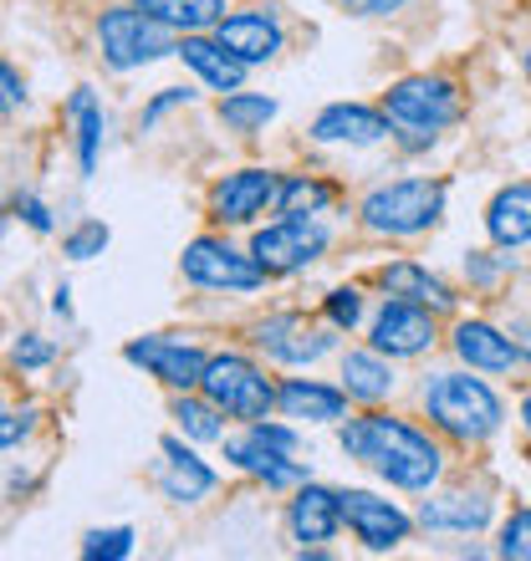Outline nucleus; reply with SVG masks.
Returning a JSON list of instances; mask_svg holds the SVG:
<instances>
[{"instance_id":"nucleus-7","label":"nucleus","mask_w":531,"mask_h":561,"mask_svg":"<svg viewBox=\"0 0 531 561\" xmlns=\"http://www.w3.org/2000/svg\"><path fill=\"white\" fill-rule=\"evenodd\" d=\"M179 266H184V276H190L194 286H210V291H256L266 280V266L256 255H240L236 245H225V240H215V236L190 240Z\"/></svg>"},{"instance_id":"nucleus-21","label":"nucleus","mask_w":531,"mask_h":561,"mask_svg":"<svg viewBox=\"0 0 531 561\" xmlns=\"http://www.w3.org/2000/svg\"><path fill=\"white\" fill-rule=\"evenodd\" d=\"M179 57L190 61L194 72L205 77V82H210L215 92H240V82H246V61H240L236 51H225L221 42L200 36V31L179 36Z\"/></svg>"},{"instance_id":"nucleus-10","label":"nucleus","mask_w":531,"mask_h":561,"mask_svg":"<svg viewBox=\"0 0 531 561\" xmlns=\"http://www.w3.org/2000/svg\"><path fill=\"white\" fill-rule=\"evenodd\" d=\"M276 194H281V174H271V169H236V174H225L210 190V215L225 225H251L261 209L276 205Z\"/></svg>"},{"instance_id":"nucleus-5","label":"nucleus","mask_w":531,"mask_h":561,"mask_svg":"<svg viewBox=\"0 0 531 561\" xmlns=\"http://www.w3.org/2000/svg\"><path fill=\"white\" fill-rule=\"evenodd\" d=\"M98 46H103L113 72H133L144 61H159L169 51H179L174 31L163 26V21H154L148 11H138V5H118V11L98 15Z\"/></svg>"},{"instance_id":"nucleus-43","label":"nucleus","mask_w":531,"mask_h":561,"mask_svg":"<svg viewBox=\"0 0 531 561\" xmlns=\"http://www.w3.org/2000/svg\"><path fill=\"white\" fill-rule=\"evenodd\" d=\"M521 424L531 428V393H527V403H521Z\"/></svg>"},{"instance_id":"nucleus-12","label":"nucleus","mask_w":531,"mask_h":561,"mask_svg":"<svg viewBox=\"0 0 531 561\" xmlns=\"http://www.w3.org/2000/svg\"><path fill=\"white\" fill-rule=\"evenodd\" d=\"M342 520H348V531H353L369 551L398 547L414 526L394 501H379V495H369V490H342Z\"/></svg>"},{"instance_id":"nucleus-9","label":"nucleus","mask_w":531,"mask_h":561,"mask_svg":"<svg viewBox=\"0 0 531 561\" xmlns=\"http://www.w3.org/2000/svg\"><path fill=\"white\" fill-rule=\"evenodd\" d=\"M434 307H425V301H404V296H394V301H384V311L373 317V347L388 357H419L434 347Z\"/></svg>"},{"instance_id":"nucleus-4","label":"nucleus","mask_w":531,"mask_h":561,"mask_svg":"<svg viewBox=\"0 0 531 561\" xmlns=\"http://www.w3.org/2000/svg\"><path fill=\"white\" fill-rule=\"evenodd\" d=\"M444 215V184L440 179H398V184H379L363 199V225L373 236H425L429 225Z\"/></svg>"},{"instance_id":"nucleus-44","label":"nucleus","mask_w":531,"mask_h":561,"mask_svg":"<svg viewBox=\"0 0 531 561\" xmlns=\"http://www.w3.org/2000/svg\"><path fill=\"white\" fill-rule=\"evenodd\" d=\"M527 77H531V46H527Z\"/></svg>"},{"instance_id":"nucleus-22","label":"nucleus","mask_w":531,"mask_h":561,"mask_svg":"<svg viewBox=\"0 0 531 561\" xmlns=\"http://www.w3.org/2000/svg\"><path fill=\"white\" fill-rule=\"evenodd\" d=\"M429 531H481L490 520V495L486 490H450V495H434L419 511Z\"/></svg>"},{"instance_id":"nucleus-37","label":"nucleus","mask_w":531,"mask_h":561,"mask_svg":"<svg viewBox=\"0 0 531 561\" xmlns=\"http://www.w3.org/2000/svg\"><path fill=\"white\" fill-rule=\"evenodd\" d=\"M15 215H21V220L31 225V230H52V209L42 205V199H36V194H15Z\"/></svg>"},{"instance_id":"nucleus-34","label":"nucleus","mask_w":531,"mask_h":561,"mask_svg":"<svg viewBox=\"0 0 531 561\" xmlns=\"http://www.w3.org/2000/svg\"><path fill=\"white\" fill-rule=\"evenodd\" d=\"M103 245H108V225H98V220L77 225L72 236L61 240V251L72 255V261H92V255H103Z\"/></svg>"},{"instance_id":"nucleus-31","label":"nucleus","mask_w":531,"mask_h":561,"mask_svg":"<svg viewBox=\"0 0 531 561\" xmlns=\"http://www.w3.org/2000/svg\"><path fill=\"white\" fill-rule=\"evenodd\" d=\"M133 551V531L128 526H113V531H92L82 541V557L88 561H123Z\"/></svg>"},{"instance_id":"nucleus-29","label":"nucleus","mask_w":531,"mask_h":561,"mask_svg":"<svg viewBox=\"0 0 531 561\" xmlns=\"http://www.w3.org/2000/svg\"><path fill=\"white\" fill-rule=\"evenodd\" d=\"M271 118H276V103H271V98H261V92H225V103H221L225 128H236V134H261Z\"/></svg>"},{"instance_id":"nucleus-19","label":"nucleus","mask_w":531,"mask_h":561,"mask_svg":"<svg viewBox=\"0 0 531 561\" xmlns=\"http://www.w3.org/2000/svg\"><path fill=\"white\" fill-rule=\"evenodd\" d=\"M348 388H323V383H312V378H286V383L276 388V409L286 419H307V424H332V419L348 414Z\"/></svg>"},{"instance_id":"nucleus-40","label":"nucleus","mask_w":531,"mask_h":561,"mask_svg":"<svg viewBox=\"0 0 531 561\" xmlns=\"http://www.w3.org/2000/svg\"><path fill=\"white\" fill-rule=\"evenodd\" d=\"M0 82H5V107H21V103H26V92H21V77H15L11 61L0 67Z\"/></svg>"},{"instance_id":"nucleus-13","label":"nucleus","mask_w":531,"mask_h":561,"mask_svg":"<svg viewBox=\"0 0 531 561\" xmlns=\"http://www.w3.org/2000/svg\"><path fill=\"white\" fill-rule=\"evenodd\" d=\"M215 42L225 51H236L246 67H261V61H271L286 46V31H281V21L271 11H236L215 26Z\"/></svg>"},{"instance_id":"nucleus-39","label":"nucleus","mask_w":531,"mask_h":561,"mask_svg":"<svg viewBox=\"0 0 531 561\" xmlns=\"http://www.w3.org/2000/svg\"><path fill=\"white\" fill-rule=\"evenodd\" d=\"M338 5L353 15H388V11H398L404 0H338Z\"/></svg>"},{"instance_id":"nucleus-11","label":"nucleus","mask_w":531,"mask_h":561,"mask_svg":"<svg viewBox=\"0 0 531 561\" xmlns=\"http://www.w3.org/2000/svg\"><path fill=\"white\" fill-rule=\"evenodd\" d=\"M128 363L148 368L159 383L179 388V393H190V388L205 383V368L210 357L194 347V342H174V337H144V342H128Z\"/></svg>"},{"instance_id":"nucleus-23","label":"nucleus","mask_w":531,"mask_h":561,"mask_svg":"<svg viewBox=\"0 0 531 561\" xmlns=\"http://www.w3.org/2000/svg\"><path fill=\"white\" fill-rule=\"evenodd\" d=\"M486 230H490V240H496L501 251L527 245L531 240V184H511V190H501L496 199H490Z\"/></svg>"},{"instance_id":"nucleus-33","label":"nucleus","mask_w":531,"mask_h":561,"mask_svg":"<svg viewBox=\"0 0 531 561\" xmlns=\"http://www.w3.org/2000/svg\"><path fill=\"white\" fill-rule=\"evenodd\" d=\"M501 557L531 561V511H511V520L501 526Z\"/></svg>"},{"instance_id":"nucleus-27","label":"nucleus","mask_w":531,"mask_h":561,"mask_svg":"<svg viewBox=\"0 0 531 561\" xmlns=\"http://www.w3.org/2000/svg\"><path fill=\"white\" fill-rule=\"evenodd\" d=\"M72 128H77V163H82V174H92L98 169V148H103V107H98L92 88L72 92Z\"/></svg>"},{"instance_id":"nucleus-32","label":"nucleus","mask_w":531,"mask_h":561,"mask_svg":"<svg viewBox=\"0 0 531 561\" xmlns=\"http://www.w3.org/2000/svg\"><path fill=\"white\" fill-rule=\"evenodd\" d=\"M327 322L338 327V332H353L358 317H363V296L353 291V286H338V291H327Z\"/></svg>"},{"instance_id":"nucleus-38","label":"nucleus","mask_w":531,"mask_h":561,"mask_svg":"<svg viewBox=\"0 0 531 561\" xmlns=\"http://www.w3.org/2000/svg\"><path fill=\"white\" fill-rule=\"evenodd\" d=\"M31 409H11V414H5V424H0V444H5V449H15V439H26L31 434Z\"/></svg>"},{"instance_id":"nucleus-25","label":"nucleus","mask_w":531,"mask_h":561,"mask_svg":"<svg viewBox=\"0 0 531 561\" xmlns=\"http://www.w3.org/2000/svg\"><path fill=\"white\" fill-rule=\"evenodd\" d=\"M342 388L363 403H379L394 393V368H388V353H342Z\"/></svg>"},{"instance_id":"nucleus-15","label":"nucleus","mask_w":531,"mask_h":561,"mask_svg":"<svg viewBox=\"0 0 531 561\" xmlns=\"http://www.w3.org/2000/svg\"><path fill=\"white\" fill-rule=\"evenodd\" d=\"M225 459H230L236 470H246V474H256V480H266L271 490L296 485V480H307V470H302V465L292 459V449H281V444L261 439L256 428H246L240 439L225 444Z\"/></svg>"},{"instance_id":"nucleus-14","label":"nucleus","mask_w":531,"mask_h":561,"mask_svg":"<svg viewBox=\"0 0 531 561\" xmlns=\"http://www.w3.org/2000/svg\"><path fill=\"white\" fill-rule=\"evenodd\" d=\"M394 134L388 113H373L363 103H332L312 118V138L317 144H353V148H369V144H384Z\"/></svg>"},{"instance_id":"nucleus-26","label":"nucleus","mask_w":531,"mask_h":561,"mask_svg":"<svg viewBox=\"0 0 531 561\" xmlns=\"http://www.w3.org/2000/svg\"><path fill=\"white\" fill-rule=\"evenodd\" d=\"M138 11H148L154 21H163L169 31H205L225 21V0H133Z\"/></svg>"},{"instance_id":"nucleus-8","label":"nucleus","mask_w":531,"mask_h":561,"mask_svg":"<svg viewBox=\"0 0 531 561\" xmlns=\"http://www.w3.org/2000/svg\"><path fill=\"white\" fill-rule=\"evenodd\" d=\"M323 251H327V230L317 220H296V215H281L276 225L256 230V240H251V255L266 266V276L307 271Z\"/></svg>"},{"instance_id":"nucleus-35","label":"nucleus","mask_w":531,"mask_h":561,"mask_svg":"<svg viewBox=\"0 0 531 561\" xmlns=\"http://www.w3.org/2000/svg\"><path fill=\"white\" fill-rule=\"evenodd\" d=\"M15 368H46L52 363V342L46 337H36V332H26V337L15 342Z\"/></svg>"},{"instance_id":"nucleus-2","label":"nucleus","mask_w":531,"mask_h":561,"mask_svg":"<svg viewBox=\"0 0 531 561\" xmlns=\"http://www.w3.org/2000/svg\"><path fill=\"white\" fill-rule=\"evenodd\" d=\"M384 113L404 148H429L460 118V92L450 77H404L384 92Z\"/></svg>"},{"instance_id":"nucleus-6","label":"nucleus","mask_w":531,"mask_h":561,"mask_svg":"<svg viewBox=\"0 0 531 561\" xmlns=\"http://www.w3.org/2000/svg\"><path fill=\"white\" fill-rule=\"evenodd\" d=\"M200 388H205L210 399L221 403L230 419H246V424L266 419V414H271V403H276V388L266 383V373L256 368L251 357H240V353L210 357L205 383H200Z\"/></svg>"},{"instance_id":"nucleus-1","label":"nucleus","mask_w":531,"mask_h":561,"mask_svg":"<svg viewBox=\"0 0 531 561\" xmlns=\"http://www.w3.org/2000/svg\"><path fill=\"white\" fill-rule=\"evenodd\" d=\"M342 449L353 459H363L373 474H384L388 485H398V490H429L444 470L440 444L429 439L425 428L404 424V419H388V414L348 419L342 424Z\"/></svg>"},{"instance_id":"nucleus-20","label":"nucleus","mask_w":531,"mask_h":561,"mask_svg":"<svg viewBox=\"0 0 531 561\" xmlns=\"http://www.w3.org/2000/svg\"><path fill=\"white\" fill-rule=\"evenodd\" d=\"M159 449H163L159 485H163V495H169V501L190 505V501H200V495H210V490H215V470H210V465H200V459H194L179 439H163Z\"/></svg>"},{"instance_id":"nucleus-28","label":"nucleus","mask_w":531,"mask_h":561,"mask_svg":"<svg viewBox=\"0 0 531 561\" xmlns=\"http://www.w3.org/2000/svg\"><path fill=\"white\" fill-rule=\"evenodd\" d=\"M174 419H179V428L190 434V439H200V444H215V439H225V409L215 399H194V393H179L174 399Z\"/></svg>"},{"instance_id":"nucleus-42","label":"nucleus","mask_w":531,"mask_h":561,"mask_svg":"<svg viewBox=\"0 0 531 561\" xmlns=\"http://www.w3.org/2000/svg\"><path fill=\"white\" fill-rule=\"evenodd\" d=\"M506 332H511V342H517V353L531 363V327H527V322H511Z\"/></svg>"},{"instance_id":"nucleus-36","label":"nucleus","mask_w":531,"mask_h":561,"mask_svg":"<svg viewBox=\"0 0 531 561\" xmlns=\"http://www.w3.org/2000/svg\"><path fill=\"white\" fill-rule=\"evenodd\" d=\"M190 98H194V92H184V88H163V92H159V98H154V103H148V107H144V118H138V128H144V134H148V128H154V123H159V118H163V113H169V107H179V103H190Z\"/></svg>"},{"instance_id":"nucleus-24","label":"nucleus","mask_w":531,"mask_h":561,"mask_svg":"<svg viewBox=\"0 0 531 561\" xmlns=\"http://www.w3.org/2000/svg\"><path fill=\"white\" fill-rule=\"evenodd\" d=\"M379 280H384L388 296H404V301H425V307H434V311L455 307V291H450L440 276H429L425 266H414V261H394V266H384Z\"/></svg>"},{"instance_id":"nucleus-16","label":"nucleus","mask_w":531,"mask_h":561,"mask_svg":"<svg viewBox=\"0 0 531 561\" xmlns=\"http://www.w3.org/2000/svg\"><path fill=\"white\" fill-rule=\"evenodd\" d=\"M256 342H261V347L276 357V363H292V368H302V363H317V357L332 347V337H327V332H317V327H307L302 317H296V311L266 317V322L256 327Z\"/></svg>"},{"instance_id":"nucleus-17","label":"nucleus","mask_w":531,"mask_h":561,"mask_svg":"<svg viewBox=\"0 0 531 561\" xmlns=\"http://www.w3.org/2000/svg\"><path fill=\"white\" fill-rule=\"evenodd\" d=\"M286 526H292V541L323 547L342 526V495H332V490H323V485H302L292 511H286Z\"/></svg>"},{"instance_id":"nucleus-18","label":"nucleus","mask_w":531,"mask_h":561,"mask_svg":"<svg viewBox=\"0 0 531 561\" xmlns=\"http://www.w3.org/2000/svg\"><path fill=\"white\" fill-rule=\"evenodd\" d=\"M455 353H460V363H471L475 373H511L521 363L511 332H501V327H490V322H460Z\"/></svg>"},{"instance_id":"nucleus-41","label":"nucleus","mask_w":531,"mask_h":561,"mask_svg":"<svg viewBox=\"0 0 531 561\" xmlns=\"http://www.w3.org/2000/svg\"><path fill=\"white\" fill-rule=\"evenodd\" d=\"M465 271H471V280H481V286H490V280L501 276V266H490L486 255H471V261H465Z\"/></svg>"},{"instance_id":"nucleus-3","label":"nucleus","mask_w":531,"mask_h":561,"mask_svg":"<svg viewBox=\"0 0 531 561\" xmlns=\"http://www.w3.org/2000/svg\"><path fill=\"white\" fill-rule=\"evenodd\" d=\"M425 414L434 419V424L444 428V434H455V439H490L496 428H501L506 409L501 399L490 393L481 378H471V373H434V378H425Z\"/></svg>"},{"instance_id":"nucleus-30","label":"nucleus","mask_w":531,"mask_h":561,"mask_svg":"<svg viewBox=\"0 0 531 561\" xmlns=\"http://www.w3.org/2000/svg\"><path fill=\"white\" fill-rule=\"evenodd\" d=\"M332 205V190L317 184V179H281V194H276V209L281 215H296V220H312Z\"/></svg>"}]
</instances>
